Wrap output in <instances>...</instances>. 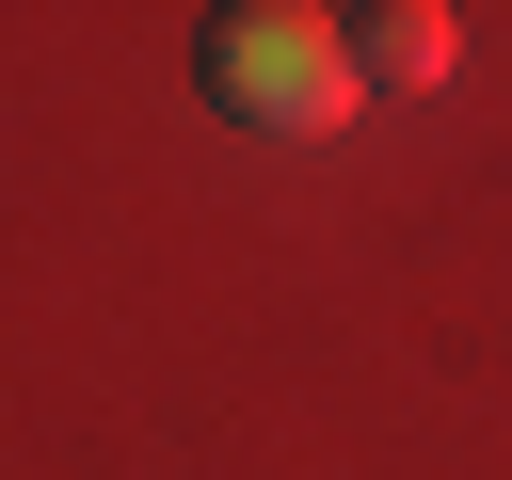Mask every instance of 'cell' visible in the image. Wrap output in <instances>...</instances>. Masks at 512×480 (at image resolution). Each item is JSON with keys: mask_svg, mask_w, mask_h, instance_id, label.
I'll return each instance as SVG.
<instances>
[{"mask_svg": "<svg viewBox=\"0 0 512 480\" xmlns=\"http://www.w3.org/2000/svg\"><path fill=\"white\" fill-rule=\"evenodd\" d=\"M448 48H464V16H448V0H384V16H352V80H368V96L448 80Z\"/></svg>", "mask_w": 512, "mask_h": 480, "instance_id": "cell-2", "label": "cell"}, {"mask_svg": "<svg viewBox=\"0 0 512 480\" xmlns=\"http://www.w3.org/2000/svg\"><path fill=\"white\" fill-rule=\"evenodd\" d=\"M192 80H208V112H240V128H272V144H320V128H352V16H304V0H224L208 32H192Z\"/></svg>", "mask_w": 512, "mask_h": 480, "instance_id": "cell-1", "label": "cell"}]
</instances>
